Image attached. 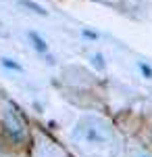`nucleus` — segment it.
I'll use <instances>...</instances> for the list:
<instances>
[{"label": "nucleus", "mask_w": 152, "mask_h": 157, "mask_svg": "<svg viewBox=\"0 0 152 157\" xmlns=\"http://www.w3.org/2000/svg\"><path fill=\"white\" fill-rule=\"evenodd\" d=\"M2 65H4V67H9V69H15V71H19V69H21V67H19L17 63H13L11 59H2Z\"/></svg>", "instance_id": "nucleus-3"}, {"label": "nucleus", "mask_w": 152, "mask_h": 157, "mask_svg": "<svg viewBox=\"0 0 152 157\" xmlns=\"http://www.w3.org/2000/svg\"><path fill=\"white\" fill-rule=\"evenodd\" d=\"M140 69H142V73H144V78H152V69L146 63H140Z\"/></svg>", "instance_id": "nucleus-4"}, {"label": "nucleus", "mask_w": 152, "mask_h": 157, "mask_svg": "<svg viewBox=\"0 0 152 157\" xmlns=\"http://www.w3.org/2000/svg\"><path fill=\"white\" fill-rule=\"evenodd\" d=\"M75 140L79 143V147H98L100 143H108L110 140V132L100 120H88L79 121L77 130H75Z\"/></svg>", "instance_id": "nucleus-1"}, {"label": "nucleus", "mask_w": 152, "mask_h": 157, "mask_svg": "<svg viewBox=\"0 0 152 157\" xmlns=\"http://www.w3.org/2000/svg\"><path fill=\"white\" fill-rule=\"evenodd\" d=\"M29 38H31V42H34V46L38 52H48V44H46V40L40 36V34H35V32H29Z\"/></svg>", "instance_id": "nucleus-2"}]
</instances>
